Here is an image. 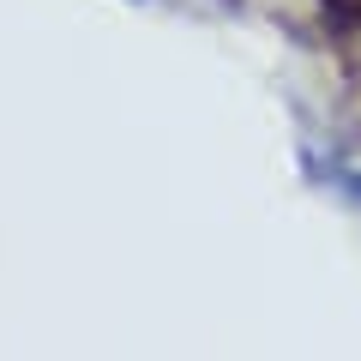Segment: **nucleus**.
<instances>
[{
  "mask_svg": "<svg viewBox=\"0 0 361 361\" xmlns=\"http://www.w3.org/2000/svg\"><path fill=\"white\" fill-rule=\"evenodd\" d=\"M325 13L337 18V25H349V30H361V0H319Z\"/></svg>",
  "mask_w": 361,
  "mask_h": 361,
  "instance_id": "1",
  "label": "nucleus"
}]
</instances>
